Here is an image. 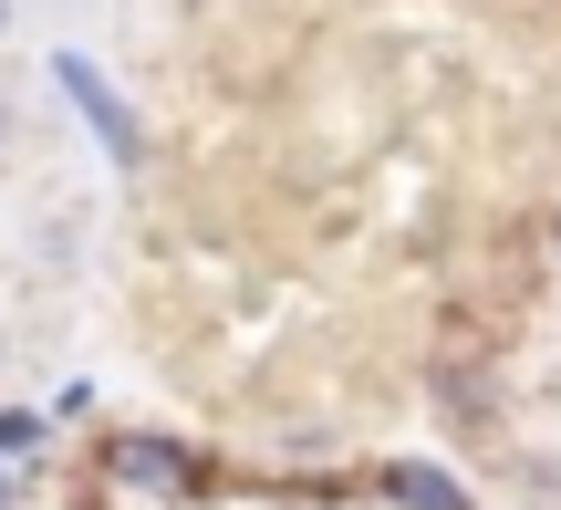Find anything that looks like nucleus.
Here are the masks:
<instances>
[{"label": "nucleus", "mask_w": 561, "mask_h": 510, "mask_svg": "<svg viewBox=\"0 0 561 510\" xmlns=\"http://www.w3.org/2000/svg\"><path fill=\"white\" fill-rule=\"evenodd\" d=\"M115 469L136 479V490H187V458L167 449V438H115Z\"/></svg>", "instance_id": "nucleus-2"}, {"label": "nucleus", "mask_w": 561, "mask_h": 510, "mask_svg": "<svg viewBox=\"0 0 561 510\" xmlns=\"http://www.w3.org/2000/svg\"><path fill=\"white\" fill-rule=\"evenodd\" d=\"M0 510H11V469H0Z\"/></svg>", "instance_id": "nucleus-4"}, {"label": "nucleus", "mask_w": 561, "mask_h": 510, "mask_svg": "<svg viewBox=\"0 0 561 510\" xmlns=\"http://www.w3.org/2000/svg\"><path fill=\"white\" fill-rule=\"evenodd\" d=\"M551 240H561V229H551Z\"/></svg>", "instance_id": "nucleus-5"}, {"label": "nucleus", "mask_w": 561, "mask_h": 510, "mask_svg": "<svg viewBox=\"0 0 561 510\" xmlns=\"http://www.w3.org/2000/svg\"><path fill=\"white\" fill-rule=\"evenodd\" d=\"M396 500H416V510H468V490H447V469H426V458H405V469H396Z\"/></svg>", "instance_id": "nucleus-3"}, {"label": "nucleus", "mask_w": 561, "mask_h": 510, "mask_svg": "<svg viewBox=\"0 0 561 510\" xmlns=\"http://www.w3.org/2000/svg\"><path fill=\"white\" fill-rule=\"evenodd\" d=\"M53 83H62V104H73V115L94 125V146H104L115 167H136V157H146V125L125 115V94L94 73V53H53Z\"/></svg>", "instance_id": "nucleus-1"}]
</instances>
